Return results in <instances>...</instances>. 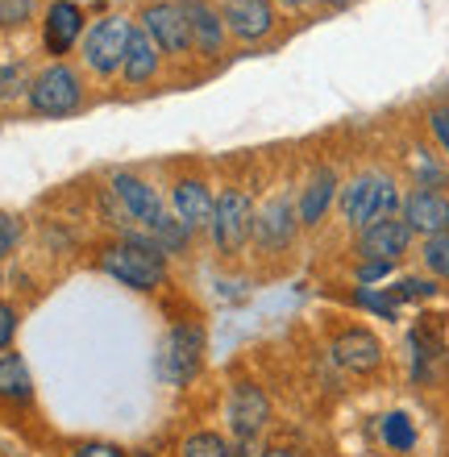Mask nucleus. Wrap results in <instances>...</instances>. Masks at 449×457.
Returning <instances> with one entry per match:
<instances>
[{"mask_svg":"<svg viewBox=\"0 0 449 457\" xmlns=\"http://www.w3.org/2000/svg\"><path fill=\"white\" fill-rule=\"evenodd\" d=\"M350 253H353V262H378L395 270L408 253H416V237L400 217H391V220H378V225L362 228V233H353Z\"/></svg>","mask_w":449,"mask_h":457,"instance_id":"13","label":"nucleus"},{"mask_svg":"<svg viewBox=\"0 0 449 457\" xmlns=\"http://www.w3.org/2000/svg\"><path fill=\"white\" fill-rule=\"evenodd\" d=\"M212 208H217V192L208 187L200 175H175L167 187V212L179 220L187 233H208V220H212Z\"/></svg>","mask_w":449,"mask_h":457,"instance_id":"14","label":"nucleus"},{"mask_svg":"<svg viewBox=\"0 0 449 457\" xmlns=\"http://www.w3.org/2000/svg\"><path fill=\"white\" fill-rule=\"evenodd\" d=\"M254 195L229 183L217 192V208H212V220H208V241L220 258H242L254 241Z\"/></svg>","mask_w":449,"mask_h":457,"instance_id":"5","label":"nucleus"},{"mask_svg":"<svg viewBox=\"0 0 449 457\" xmlns=\"http://www.w3.org/2000/svg\"><path fill=\"white\" fill-rule=\"evenodd\" d=\"M337 195H341V170L333 162H316L295 187V217H300L303 233H316L328 220V212H337Z\"/></svg>","mask_w":449,"mask_h":457,"instance_id":"12","label":"nucleus"},{"mask_svg":"<svg viewBox=\"0 0 449 457\" xmlns=\"http://www.w3.org/2000/svg\"><path fill=\"white\" fill-rule=\"evenodd\" d=\"M328 349V361L337 366V370L353 374V378H375L383 366H387V345L378 337L370 325H337L328 333L325 341Z\"/></svg>","mask_w":449,"mask_h":457,"instance_id":"8","label":"nucleus"},{"mask_svg":"<svg viewBox=\"0 0 449 457\" xmlns=\"http://www.w3.org/2000/svg\"><path fill=\"white\" fill-rule=\"evenodd\" d=\"M21 220L12 217V212H0V258H9L17 245H21Z\"/></svg>","mask_w":449,"mask_h":457,"instance_id":"31","label":"nucleus"},{"mask_svg":"<svg viewBox=\"0 0 449 457\" xmlns=\"http://www.w3.org/2000/svg\"><path fill=\"white\" fill-rule=\"evenodd\" d=\"M0 408H34V374H29L21 353H12V349L0 353Z\"/></svg>","mask_w":449,"mask_h":457,"instance_id":"20","label":"nucleus"},{"mask_svg":"<svg viewBox=\"0 0 449 457\" xmlns=\"http://www.w3.org/2000/svg\"><path fill=\"white\" fill-rule=\"evenodd\" d=\"M445 457H449V445H445Z\"/></svg>","mask_w":449,"mask_h":457,"instance_id":"40","label":"nucleus"},{"mask_svg":"<svg viewBox=\"0 0 449 457\" xmlns=\"http://www.w3.org/2000/svg\"><path fill=\"white\" fill-rule=\"evenodd\" d=\"M134 17L125 12H104L96 21L87 25L84 42H79V62H84L87 75L96 79H112L121 75V59H125V46H129V34H134Z\"/></svg>","mask_w":449,"mask_h":457,"instance_id":"7","label":"nucleus"},{"mask_svg":"<svg viewBox=\"0 0 449 457\" xmlns=\"http://www.w3.org/2000/svg\"><path fill=\"white\" fill-rule=\"evenodd\" d=\"M378 278H391V266H378V262H353V283L358 287H370Z\"/></svg>","mask_w":449,"mask_h":457,"instance_id":"33","label":"nucleus"},{"mask_svg":"<svg viewBox=\"0 0 449 457\" xmlns=\"http://www.w3.org/2000/svg\"><path fill=\"white\" fill-rule=\"evenodd\" d=\"M84 71L67 59H50L46 67H37L34 79H29V92H25V104L34 117H71V112L84 109Z\"/></svg>","mask_w":449,"mask_h":457,"instance_id":"4","label":"nucleus"},{"mask_svg":"<svg viewBox=\"0 0 449 457\" xmlns=\"http://www.w3.org/2000/svg\"><path fill=\"white\" fill-rule=\"evenodd\" d=\"M17 328H21V308L9 300H0V353H9L12 341H17Z\"/></svg>","mask_w":449,"mask_h":457,"instance_id":"30","label":"nucleus"},{"mask_svg":"<svg viewBox=\"0 0 449 457\" xmlns=\"http://www.w3.org/2000/svg\"><path fill=\"white\" fill-rule=\"evenodd\" d=\"M400 220L412 228L416 241L445 233L449 228V192H437V187H403Z\"/></svg>","mask_w":449,"mask_h":457,"instance_id":"17","label":"nucleus"},{"mask_svg":"<svg viewBox=\"0 0 449 457\" xmlns=\"http://www.w3.org/2000/svg\"><path fill=\"white\" fill-rule=\"evenodd\" d=\"M104 192L121 204V212L129 217V225L142 228V233H154L167 217V195L158 192L150 179L134 175V170H112L109 183H104Z\"/></svg>","mask_w":449,"mask_h":457,"instance_id":"10","label":"nucleus"},{"mask_svg":"<svg viewBox=\"0 0 449 457\" xmlns=\"http://www.w3.org/2000/svg\"><path fill=\"white\" fill-rule=\"evenodd\" d=\"M92 266L100 275H109L112 283L137 291V295H154V291L167 287L170 278V258L158 250V241L150 233H142V228L100 241L96 253H92Z\"/></svg>","mask_w":449,"mask_h":457,"instance_id":"1","label":"nucleus"},{"mask_svg":"<svg viewBox=\"0 0 449 457\" xmlns=\"http://www.w3.org/2000/svg\"><path fill=\"white\" fill-rule=\"evenodd\" d=\"M84 34H87L84 4H75V0H50L46 12H42V46H46L50 59H62V54L79 50Z\"/></svg>","mask_w":449,"mask_h":457,"instance_id":"16","label":"nucleus"},{"mask_svg":"<svg viewBox=\"0 0 449 457\" xmlns=\"http://www.w3.org/2000/svg\"><path fill=\"white\" fill-rule=\"evenodd\" d=\"M308 4H316V9H345L353 0H308Z\"/></svg>","mask_w":449,"mask_h":457,"instance_id":"36","label":"nucleus"},{"mask_svg":"<svg viewBox=\"0 0 449 457\" xmlns=\"http://www.w3.org/2000/svg\"><path fill=\"white\" fill-rule=\"evenodd\" d=\"M34 17H37V0H0V29L4 34L25 29Z\"/></svg>","mask_w":449,"mask_h":457,"instance_id":"29","label":"nucleus"},{"mask_svg":"<svg viewBox=\"0 0 449 457\" xmlns=\"http://www.w3.org/2000/svg\"><path fill=\"white\" fill-rule=\"evenodd\" d=\"M425 133L428 145L449 162V100H433L425 109Z\"/></svg>","mask_w":449,"mask_h":457,"instance_id":"25","label":"nucleus"},{"mask_svg":"<svg viewBox=\"0 0 449 457\" xmlns=\"http://www.w3.org/2000/svg\"><path fill=\"white\" fill-rule=\"evenodd\" d=\"M125 457H158L154 449H125Z\"/></svg>","mask_w":449,"mask_h":457,"instance_id":"37","label":"nucleus"},{"mask_svg":"<svg viewBox=\"0 0 449 457\" xmlns=\"http://www.w3.org/2000/svg\"><path fill=\"white\" fill-rule=\"evenodd\" d=\"M400 204H403L400 175L387 167H362L353 170L350 179H341L337 220L353 237V233H362V228L378 225V220L400 217Z\"/></svg>","mask_w":449,"mask_h":457,"instance_id":"2","label":"nucleus"},{"mask_svg":"<svg viewBox=\"0 0 449 457\" xmlns=\"http://www.w3.org/2000/svg\"><path fill=\"white\" fill-rule=\"evenodd\" d=\"M183 17H187V37H192V54L200 59H220L225 54V42H229V29H225V17H220L217 0H179Z\"/></svg>","mask_w":449,"mask_h":457,"instance_id":"18","label":"nucleus"},{"mask_svg":"<svg viewBox=\"0 0 449 457\" xmlns=\"http://www.w3.org/2000/svg\"><path fill=\"white\" fill-rule=\"evenodd\" d=\"M300 233L303 228H300V217H295V195L275 192L254 212V241H250V250H254V258H283V253L295 250Z\"/></svg>","mask_w":449,"mask_h":457,"instance_id":"9","label":"nucleus"},{"mask_svg":"<svg viewBox=\"0 0 449 457\" xmlns=\"http://www.w3.org/2000/svg\"><path fill=\"white\" fill-rule=\"evenodd\" d=\"M387 291H391V300H395V303H400V300H433V295L441 291V283H437V278H428L425 270H420V275L400 278V283H395V287H387Z\"/></svg>","mask_w":449,"mask_h":457,"instance_id":"28","label":"nucleus"},{"mask_svg":"<svg viewBox=\"0 0 449 457\" xmlns=\"http://www.w3.org/2000/svg\"><path fill=\"white\" fill-rule=\"evenodd\" d=\"M150 237L158 241V250L167 253V258H183V253H187V245H192V233H187V228H183L175 217H170V212L162 217V225H158Z\"/></svg>","mask_w":449,"mask_h":457,"instance_id":"27","label":"nucleus"},{"mask_svg":"<svg viewBox=\"0 0 449 457\" xmlns=\"http://www.w3.org/2000/svg\"><path fill=\"white\" fill-rule=\"evenodd\" d=\"M29 79H34V71H29L25 62H0V104L25 100V92H29Z\"/></svg>","mask_w":449,"mask_h":457,"instance_id":"26","label":"nucleus"},{"mask_svg":"<svg viewBox=\"0 0 449 457\" xmlns=\"http://www.w3.org/2000/svg\"><path fill=\"white\" fill-rule=\"evenodd\" d=\"M67 457H125V445H117V441H79V445H71V453Z\"/></svg>","mask_w":449,"mask_h":457,"instance_id":"32","label":"nucleus"},{"mask_svg":"<svg viewBox=\"0 0 449 457\" xmlns=\"http://www.w3.org/2000/svg\"><path fill=\"white\" fill-rule=\"evenodd\" d=\"M158 71H162V54H158V46L146 37V29L142 25H134V34H129V46H125V59H121V79L125 87H146L158 79Z\"/></svg>","mask_w":449,"mask_h":457,"instance_id":"19","label":"nucleus"},{"mask_svg":"<svg viewBox=\"0 0 449 457\" xmlns=\"http://www.w3.org/2000/svg\"><path fill=\"white\" fill-rule=\"evenodd\" d=\"M258 457H303V453L295 445H287V441H262Z\"/></svg>","mask_w":449,"mask_h":457,"instance_id":"34","label":"nucleus"},{"mask_svg":"<svg viewBox=\"0 0 449 457\" xmlns=\"http://www.w3.org/2000/svg\"><path fill=\"white\" fill-rule=\"evenodd\" d=\"M416 262H420V270L428 278H437V283L449 287V228L437 233V237L416 241Z\"/></svg>","mask_w":449,"mask_h":457,"instance_id":"24","label":"nucleus"},{"mask_svg":"<svg viewBox=\"0 0 449 457\" xmlns=\"http://www.w3.org/2000/svg\"><path fill=\"white\" fill-rule=\"evenodd\" d=\"M0 291H4V270H0Z\"/></svg>","mask_w":449,"mask_h":457,"instance_id":"38","label":"nucleus"},{"mask_svg":"<svg viewBox=\"0 0 449 457\" xmlns=\"http://www.w3.org/2000/svg\"><path fill=\"white\" fill-rule=\"evenodd\" d=\"M378 441H383L387 453L408 457V453H416V445H420V428H416V420L408 411L395 408V411H387V416H378Z\"/></svg>","mask_w":449,"mask_h":457,"instance_id":"22","label":"nucleus"},{"mask_svg":"<svg viewBox=\"0 0 449 457\" xmlns=\"http://www.w3.org/2000/svg\"><path fill=\"white\" fill-rule=\"evenodd\" d=\"M275 9H283V12H303V9H312L308 0H270Z\"/></svg>","mask_w":449,"mask_h":457,"instance_id":"35","label":"nucleus"},{"mask_svg":"<svg viewBox=\"0 0 449 457\" xmlns=\"http://www.w3.org/2000/svg\"><path fill=\"white\" fill-rule=\"evenodd\" d=\"M179 457H237V445L220 428H192L179 441Z\"/></svg>","mask_w":449,"mask_h":457,"instance_id":"23","label":"nucleus"},{"mask_svg":"<svg viewBox=\"0 0 449 457\" xmlns=\"http://www.w3.org/2000/svg\"><path fill=\"white\" fill-rule=\"evenodd\" d=\"M403 170L412 187H437V192H449V162L425 142H412L408 154H403Z\"/></svg>","mask_w":449,"mask_h":457,"instance_id":"21","label":"nucleus"},{"mask_svg":"<svg viewBox=\"0 0 449 457\" xmlns=\"http://www.w3.org/2000/svg\"><path fill=\"white\" fill-rule=\"evenodd\" d=\"M270 420H275V403H270L267 386L258 383V378H233L229 395H225V433L237 445L258 449Z\"/></svg>","mask_w":449,"mask_h":457,"instance_id":"6","label":"nucleus"},{"mask_svg":"<svg viewBox=\"0 0 449 457\" xmlns=\"http://www.w3.org/2000/svg\"><path fill=\"white\" fill-rule=\"evenodd\" d=\"M220 17L229 37L242 46H258L279 29V9L270 0H220Z\"/></svg>","mask_w":449,"mask_h":457,"instance_id":"15","label":"nucleus"},{"mask_svg":"<svg viewBox=\"0 0 449 457\" xmlns=\"http://www.w3.org/2000/svg\"><path fill=\"white\" fill-rule=\"evenodd\" d=\"M204 349H208V337H204V325L195 316H175L167 320L162 337H158V353H154V370H158V383L175 386H192L204 370Z\"/></svg>","mask_w":449,"mask_h":457,"instance_id":"3","label":"nucleus"},{"mask_svg":"<svg viewBox=\"0 0 449 457\" xmlns=\"http://www.w3.org/2000/svg\"><path fill=\"white\" fill-rule=\"evenodd\" d=\"M134 21L146 29V37L158 46L162 59H187L192 54V37H187V17H183L179 0H142Z\"/></svg>","mask_w":449,"mask_h":457,"instance_id":"11","label":"nucleus"},{"mask_svg":"<svg viewBox=\"0 0 449 457\" xmlns=\"http://www.w3.org/2000/svg\"><path fill=\"white\" fill-rule=\"evenodd\" d=\"M308 457H328V453H308Z\"/></svg>","mask_w":449,"mask_h":457,"instance_id":"39","label":"nucleus"}]
</instances>
